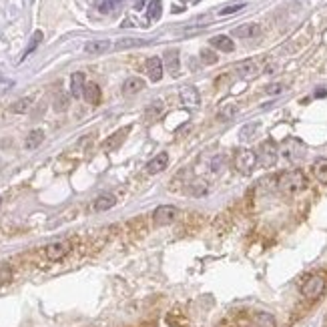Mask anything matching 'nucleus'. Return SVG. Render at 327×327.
<instances>
[{
    "mask_svg": "<svg viewBox=\"0 0 327 327\" xmlns=\"http://www.w3.org/2000/svg\"><path fill=\"white\" fill-rule=\"evenodd\" d=\"M307 187V177L301 171H285L277 177V189L285 195L299 193Z\"/></svg>",
    "mask_w": 327,
    "mask_h": 327,
    "instance_id": "nucleus-1",
    "label": "nucleus"
},
{
    "mask_svg": "<svg viewBox=\"0 0 327 327\" xmlns=\"http://www.w3.org/2000/svg\"><path fill=\"white\" fill-rule=\"evenodd\" d=\"M277 157H279V151H277V145L275 141H265L259 145V151H257V161L261 167H273L277 163Z\"/></svg>",
    "mask_w": 327,
    "mask_h": 327,
    "instance_id": "nucleus-2",
    "label": "nucleus"
},
{
    "mask_svg": "<svg viewBox=\"0 0 327 327\" xmlns=\"http://www.w3.org/2000/svg\"><path fill=\"white\" fill-rule=\"evenodd\" d=\"M325 291V277L323 275H309L301 285V295L305 299H317Z\"/></svg>",
    "mask_w": 327,
    "mask_h": 327,
    "instance_id": "nucleus-3",
    "label": "nucleus"
},
{
    "mask_svg": "<svg viewBox=\"0 0 327 327\" xmlns=\"http://www.w3.org/2000/svg\"><path fill=\"white\" fill-rule=\"evenodd\" d=\"M255 165H257V153H253L251 149H239L235 153V169L241 171L243 175L251 173Z\"/></svg>",
    "mask_w": 327,
    "mask_h": 327,
    "instance_id": "nucleus-4",
    "label": "nucleus"
},
{
    "mask_svg": "<svg viewBox=\"0 0 327 327\" xmlns=\"http://www.w3.org/2000/svg\"><path fill=\"white\" fill-rule=\"evenodd\" d=\"M177 217H179V209L173 205H161L153 213V221L155 225H171Z\"/></svg>",
    "mask_w": 327,
    "mask_h": 327,
    "instance_id": "nucleus-5",
    "label": "nucleus"
},
{
    "mask_svg": "<svg viewBox=\"0 0 327 327\" xmlns=\"http://www.w3.org/2000/svg\"><path fill=\"white\" fill-rule=\"evenodd\" d=\"M71 251V243L69 241H57V243H50L45 247V255L50 261H60L62 257H66Z\"/></svg>",
    "mask_w": 327,
    "mask_h": 327,
    "instance_id": "nucleus-6",
    "label": "nucleus"
},
{
    "mask_svg": "<svg viewBox=\"0 0 327 327\" xmlns=\"http://www.w3.org/2000/svg\"><path fill=\"white\" fill-rule=\"evenodd\" d=\"M145 69H147V74H149V78H151L153 83H159V80L163 78V60L159 57L147 59Z\"/></svg>",
    "mask_w": 327,
    "mask_h": 327,
    "instance_id": "nucleus-7",
    "label": "nucleus"
},
{
    "mask_svg": "<svg viewBox=\"0 0 327 327\" xmlns=\"http://www.w3.org/2000/svg\"><path fill=\"white\" fill-rule=\"evenodd\" d=\"M179 99H181V103H183L185 106H199L201 94H199V90H197L195 87L189 85V87H183V89H181Z\"/></svg>",
    "mask_w": 327,
    "mask_h": 327,
    "instance_id": "nucleus-8",
    "label": "nucleus"
},
{
    "mask_svg": "<svg viewBox=\"0 0 327 327\" xmlns=\"http://www.w3.org/2000/svg\"><path fill=\"white\" fill-rule=\"evenodd\" d=\"M127 134H129V127L120 129V131H117V133H113L111 137H108V139L103 143V151L111 153V151H115V149H119V147L122 145V141H125Z\"/></svg>",
    "mask_w": 327,
    "mask_h": 327,
    "instance_id": "nucleus-9",
    "label": "nucleus"
},
{
    "mask_svg": "<svg viewBox=\"0 0 327 327\" xmlns=\"http://www.w3.org/2000/svg\"><path fill=\"white\" fill-rule=\"evenodd\" d=\"M169 165V155L167 153H159L155 159H151L147 163V173L149 175H157V173H163Z\"/></svg>",
    "mask_w": 327,
    "mask_h": 327,
    "instance_id": "nucleus-10",
    "label": "nucleus"
},
{
    "mask_svg": "<svg viewBox=\"0 0 327 327\" xmlns=\"http://www.w3.org/2000/svg\"><path fill=\"white\" fill-rule=\"evenodd\" d=\"M115 205H117V197H115V195H111V193H104V195H101V197L94 199L92 209H94V211H99V213H103V211L113 209Z\"/></svg>",
    "mask_w": 327,
    "mask_h": 327,
    "instance_id": "nucleus-11",
    "label": "nucleus"
},
{
    "mask_svg": "<svg viewBox=\"0 0 327 327\" xmlns=\"http://www.w3.org/2000/svg\"><path fill=\"white\" fill-rule=\"evenodd\" d=\"M43 141H45V133L40 131V129H32L29 134H26V139H24V149L34 151V149H38L40 145H43Z\"/></svg>",
    "mask_w": 327,
    "mask_h": 327,
    "instance_id": "nucleus-12",
    "label": "nucleus"
},
{
    "mask_svg": "<svg viewBox=\"0 0 327 327\" xmlns=\"http://www.w3.org/2000/svg\"><path fill=\"white\" fill-rule=\"evenodd\" d=\"M85 87H87V83H85V74H83V73H74V74L71 76V94H73L74 99L83 97Z\"/></svg>",
    "mask_w": 327,
    "mask_h": 327,
    "instance_id": "nucleus-13",
    "label": "nucleus"
},
{
    "mask_svg": "<svg viewBox=\"0 0 327 327\" xmlns=\"http://www.w3.org/2000/svg\"><path fill=\"white\" fill-rule=\"evenodd\" d=\"M259 24H255V22H249V24H241V26H237V29L233 30V36H237V38H253V36H257L259 34Z\"/></svg>",
    "mask_w": 327,
    "mask_h": 327,
    "instance_id": "nucleus-14",
    "label": "nucleus"
},
{
    "mask_svg": "<svg viewBox=\"0 0 327 327\" xmlns=\"http://www.w3.org/2000/svg\"><path fill=\"white\" fill-rule=\"evenodd\" d=\"M257 71H259V66H257L255 60H243V62H239V64L235 66V73H237L239 76H243V78L255 76Z\"/></svg>",
    "mask_w": 327,
    "mask_h": 327,
    "instance_id": "nucleus-15",
    "label": "nucleus"
},
{
    "mask_svg": "<svg viewBox=\"0 0 327 327\" xmlns=\"http://www.w3.org/2000/svg\"><path fill=\"white\" fill-rule=\"evenodd\" d=\"M145 89V80L143 78H139V76H131V78H127L125 80V85H122V92L125 94H137V92H141Z\"/></svg>",
    "mask_w": 327,
    "mask_h": 327,
    "instance_id": "nucleus-16",
    "label": "nucleus"
},
{
    "mask_svg": "<svg viewBox=\"0 0 327 327\" xmlns=\"http://www.w3.org/2000/svg\"><path fill=\"white\" fill-rule=\"evenodd\" d=\"M211 46L219 48L221 52H233V50H235V43H233V40H231L229 36H225V34L213 36V38H211Z\"/></svg>",
    "mask_w": 327,
    "mask_h": 327,
    "instance_id": "nucleus-17",
    "label": "nucleus"
},
{
    "mask_svg": "<svg viewBox=\"0 0 327 327\" xmlns=\"http://www.w3.org/2000/svg\"><path fill=\"white\" fill-rule=\"evenodd\" d=\"M83 97H85V101L90 103V104H99V103H101V87H99L97 83H87Z\"/></svg>",
    "mask_w": 327,
    "mask_h": 327,
    "instance_id": "nucleus-18",
    "label": "nucleus"
},
{
    "mask_svg": "<svg viewBox=\"0 0 327 327\" xmlns=\"http://www.w3.org/2000/svg\"><path fill=\"white\" fill-rule=\"evenodd\" d=\"M311 171H313V177H315L319 183L327 185V159H317L315 163H313Z\"/></svg>",
    "mask_w": 327,
    "mask_h": 327,
    "instance_id": "nucleus-19",
    "label": "nucleus"
},
{
    "mask_svg": "<svg viewBox=\"0 0 327 327\" xmlns=\"http://www.w3.org/2000/svg\"><path fill=\"white\" fill-rule=\"evenodd\" d=\"M108 48H111V40H90L85 45V50L89 54H104Z\"/></svg>",
    "mask_w": 327,
    "mask_h": 327,
    "instance_id": "nucleus-20",
    "label": "nucleus"
},
{
    "mask_svg": "<svg viewBox=\"0 0 327 327\" xmlns=\"http://www.w3.org/2000/svg\"><path fill=\"white\" fill-rule=\"evenodd\" d=\"M165 64L167 69L171 71V74H179V50L171 48L165 52Z\"/></svg>",
    "mask_w": 327,
    "mask_h": 327,
    "instance_id": "nucleus-21",
    "label": "nucleus"
},
{
    "mask_svg": "<svg viewBox=\"0 0 327 327\" xmlns=\"http://www.w3.org/2000/svg\"><path fill=\"white\" fill-rule=\"evenodd\" d=\"M239 113V104L235 103H225L221 108H219V113H217V119L219 120H231V119H235Z\"/></svg>",
    "mask_w": 327,
    "mask_h": 327,
    "instance_id": "nucleus-22",
    "label": "nucleus"
},
{
    "mask_svg": "<svg viewBox=\"0 0 327 327\" xmlns=\"http://www.w3.org/2000/svg\"><path fill=\"white\" fill-rule=\"evenodd\" d=\"M253 327H277L275 323V317L271 315V313H255V317H253Z\"/></svg>",
    "mask_w": 327,
    "mask_h": 327,
    "instance_id": "nucleus-23",
    "label": "nucleus"
},
{
    "mask_svg": "<svg viewBox=\"0 0 327 327\" xmlns=\"http://www.w3.org/2000/svg\"><path fill=\"white\" fill-rule=\"evenodd\" d=\"M161 15H163V2H161V0H149L147 18H149V20H159Z\"/></svg>",
    "mask_w": 327,
    "mask_h": 327,
    "instance_id": "nucleus-24",
    "label": "nucleus"
},
{
    "mask_svg": "<svg viewBox=\"0 0 327 327\" xmlns=\"http://www.w3.org/2000/svg\"><path fill=\"white\" fill-rule=\"evenodd\" d=\"M30 104H32V99H30V97H26V99L16 101L15 104H10V111H12V113H16V115H22V113L29 111Z\"/></svg>",
    "mask_w": 327,
    "mask_h": 327,
    "instance_id": "nucleus-25",
    "label": "nucleus"
},
{
    "mask_svg": "<svg viewBox=\"0 0 327 327\" xmlns=\"http://www.w3.org/2000/svg\"><path fill=\"white\" fill-rule=\"evenodd\" d=\"M40 40H43V32H40V30H36L34 34H32V38H30V43H29V46H26V50L22 52V60L26 59V57H29V54L30 52H34V48L40 45Z\"/></svg>",
    "mask_w": 327,
    "mask_h": 327,
    "instance_id": "nucleus-26",
    "label": "nucleus"
},
{
    "mask_svg": "<svg viewBox=\"0 0 327 327\" xmlns=\"http://www.w3.org/2000/svg\"><path fill=\"white\" fill-rule=\"evenodd\" d=\"M257 129H259V122H251V125H245V127L239 131V139H241V141H249L253 134L257 133Z\"/></svg>",
    "mask_w": 327,
    "mask_h": 327,
    "instance_id": "nucleus-27",
    "label": "nucleus"
},
{
    "mask_svg": "<svg viewBox=\"0 0 327 327\" xmlns=\"http://www.w3.org/2000/svg\"><path fill=\"white\" fill-rule=\"evenodd\" d=\"M145 45V40H139V38H120L119 43L115 45L117 50H122V48H131V46H141Z\"/></svg>",
    "mask_w": 327,
    "mask_h": 327,
    "instance_id": "nucleus-28",
    "label": "nucleus"
},
{
    "mask_svg": "<svg viewBox=\"0 0 327 327\" xmlns=\"http://www.w3.org/2000/svg\"><path fill=\"white\" fill-rule=\"evenodd\" d=\"M12 281V269L8 263L4 261H0V285H4V283H10Z\"/></svg>",
    "mask_w": 327,
    "mask_h": 327,
    "instance_id": "nucleus-29",
    "label": "nucleus"
},
{
    "mask_svg": "<svg viewBox=\"0 0 327 327\" xmlns=\"http://www.w3.org/2000/svg\"><path fill=\"white\" fill-rule=\"evenodd\" d=\"M120 2H122V0H103L101 6H99V10L103 12V15H108V12L117 10V8L120 6Z\"/></svg>",
    "mask_w": 327,
    "mask_h": 327,
    "instance_id": "nucleus-30",
    "label": "nucleus"
},
{
    "mask_svg": "<svg viewBox=\"0 0 327 327\" xmlns=\"http://www.w3.org/2000/svg\"><path fill=\"white\" fill-rule=\"evenodd\" d=\"M205 193H207V183L205 181H195L193 185H191V195L201 197V195H205Z\"/></svg>",
    "mask_w": 327,
    "mask_h": 327,
    "instance_id": "nucleus-31",
    "label": "nucleus"
},
{
    "mask_svg": "<svg viewBox=\"0 0 327 327\" xmlns=\"http://www.w3.org/2000/svg\"><path fill=\"white\" fill-rule=\"evenodd\" d=\"M201 60L205 62V64H215L217 60H219V57L213 52V50H209V48H203L201 50Z\"/></svg>",
    "mask_w": 327,
    "mask_h": 327,
    "instance_id": "nucleus-32",
    "label": "nucleus"
},
{
    "mask_svg": "<svg viewBox=\"0 0 327 327\" xmlns=\"http://www.w3.org/2000/svg\"><path fill=\"white\" fill-rule=\"evenodd\" d=\"M245 6V2H237V4H231V6H225L223 10H219V15L221 16H227V15H235V12H239V10H243Z\"/></svg>",
    "mask_w": 327,
    "mask_h": 327,
    "instance_id": "nucleus-33",
    "label": "nucleus"
},
{
    "mask_svg": "<svg viewBox=\"0 0 327 327\" xmlns=\"http://www.w3.org/2000/svg\"><path fill=\"white\" fill-rule=\"evenodd\" d=\"M163 111V103L161 101H155L151 106L147 108V119H153V117H159Z\"/></svg>",
    "mask_w": 327,
    "mask_h": 327,
    "instance_id": "nucleus-34",
    "label": "nucleus"
},
{
    "mask_svg": "<svg viewBox=\"0 0 327 327\" xmlns=\"http://www.w3.org/2000/svg\"><path fill=\"white\" fill-rule=\"evenodd\" d=\"M12 87H15V80L6 78V76H0V94L6 92V90H10Z\"/></svg>",
    "mask_w": 327,
    "mask_h": 327,
    "instance_id": "nucleus-35",
    "label": "nucleus"
},
{
    "mask_svg": "<svg viewBox=\"0 0 327 327\" xmlns=\"http://www.w3.org/2000/svg\"><path fill=\"white\" fill-rule=\"evenodd\" d=\"M223 165H225V155H219V157H215V159H213L211 169H213V171H221Z\"/></svg>",
    "mask_w": 327,
    "mask_h": 327,
    "instance_id": "nucleus-36",
    "label": "nucleus"
},
{
    "mask_svg": "<svg viewBox=\"0 0 327 327\" xmlns=\"http://www.w3.org/2000/svg\"><path fill=\"white\" fill-rule=\"evenodd\" d=\"M265 92L267 94H279V92H283V85L281 83H273V85H269L265 89Z\"/></svg>",
    "mask_w": 327,
    "mask_h": 327,
    "instance_id": "nucleus-37",
    "label": "nucleus"
},
{
    "mask_svg": "<svg viewBox=\"0 0 327 327\" xmlns=\"http://www.w3.org/2000/svg\"><path fill=\"white\" fill-rule=\"evenodd\" d=\"M54 108H57V111H64V108H66V97L57 99V103H54Z\"/></svg>",
    "mask_w": 327,
    "mask_h": 327,
    "instance_id": "nucleus-38",
    "label": "nucleus"
},
{
    "mask_svg": "<svg viewBox=\"0 0 327 327\" xmlns=\"http://www.w3.org/2000/svg\"><path fill=\"white\" fill-rule=\"evenodd\" d=\"M325 94H327V90L323 89V90H317V92H315V97H325Z\"/></svg>",
    "mask_w": 327,
    "mask_h": 327,
    "instance_id": "nucleus-39",
    "label": "nucleus"
},
{
    "mask_svg": "<svg viewBox=\"0 0 327 327\" xmlns=\"http://www.w3.org/2000/svg\"><path fill=\"white\" fill-rule=\"evenodd\" d=\"M0 207H2V199H0Z\"/></svg>",
    "mask_w": 327,
    "mask_h": 327,
    "instance_id": "nucleus-40",
    "label": "nucleus"
}]
</instances>
